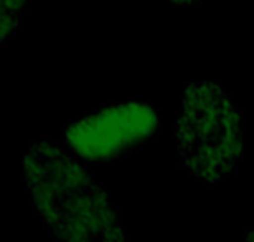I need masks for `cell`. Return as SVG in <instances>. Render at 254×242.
<instances>
[{"mask_svg": "<svg viewBox=\"0 0 254 242\" xmlns=\"http://www.w3.org/2000/svg\"><path fill=\"white\" fill-rule=\"evenodd\" d=\"M22 168L33 209L59 242H127L107 193L65 148L32 143Z\"/></svg>", "mask_w": 254, "mask_h": 242, "instance_id": "obj_1", "label": "cell"}, {"mask_svg": "<svg viewBox=\"0 0 254 242\" xmlns=\"http://www.w3.org/2000/svg\"><path fill=\"white\" fill-rule=\"evenodd\" d=\"M175 136L181 166L214 184L243 158L241 110L219 85L206 80L188 83Z\"/></svg>", "mask_w": 254, "mask_h": 242, "instance_id": "obj_2", "label": "cell"}, {"mask_svg": "<svg viewBox=\"0 0 254 242\" xmlns=\"http://www.w3.org/2000/svg\"><path fill=\"white\" fill-rule=\"evenodd\" d=\"M160 128V118L143 103H115L71 123L64 143L78 158L92 163L112 161L145 143Z\"/></svg>", "mask_w": 254, "mask_h": 242, "instance_id": "obj_3", "label": "cell"}, {"mask_svg": "<svg viewBox=\"0 0 254 242\" xmlns=\"http://www.w3.org/2000/svg\"><path fill=\"white\" fill-rule=\"evenodd\" d=\"M25 7V2H0V48L18 30Z\"/></svg>", "mask_w": 254, "mask_h": 242, "instance_id": "obj_4", "label": "cell"}, {"mask_svg": "<svg viewBox=\"0 0 254 242\" xmlns=\"http://www.w3.org/2000/svg\"><path fill=\"white\" fill-rule=\"evenodd\" d=\"M244 242H254V226L246 232V236H244Z\"/></svg>", "mask_w": 254, "mask_h": 242, "instance_id": "obj_5", "label": "cell"}]
</instances>
